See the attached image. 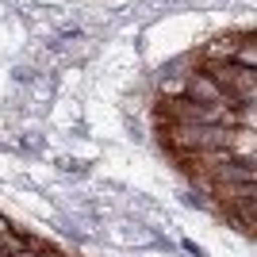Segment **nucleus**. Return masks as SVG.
Wrapping results in <instances>:
<instances>
[{
  "mask_svg": "<svg viewBox=\"0 0 257 257\" xmlns=\"http://www.w3.org/2000/svg\"><path fill=\"white\" fill-rule=\"evenodd\" d=\"M200 69L223 88L230 104H253L257 100V69H242L234 62H200Z\"/></svg>",
  "mask_w": 257,
  "mask_h": 257,
  "instance_id": "nucleus-1",
  "label": "nucleus"
},
{
  "mask_svg": "<svg viewBox=\"0 0 257 257\" xmlns=\"http://www.w3.org/2000/svg\"><path fill=\"white\" fill-rule=\"evenodd\" d=\"M184 100H192V104H230V100H226V92L215 85L204 69L184 73ZM230 107H234V104H230Z\"/></svg>",
  "mask_w": 257,
  "mask_h": 257,
  "instance_id": "nucleus-2",
  "label": "nucleus"
},
{
  "mask_svg": "<svg viewBox=\"0 0 257 257\" xmlns=\"http://www.w3.org/2000/svg\"><path fill=\"white\" fill-rule=\"evenodd\" d=\"M242 35H249V31H226V35H215L211 43H204V50H200V62H234Z\"/></svg>",
  "mask_w": 257,
  "mask_h": 257,
  "instance_id": "nucleus-3",
  "label": "nucleus"
},
{
  "mask_svg": "<svg viewBox=\"0 0 257 257\" xmlns=\"http://www.w3.org/2000/svg\"><path fill=\"white\" fill-rule=\"evenodd\" d=\"M234 65H242V69H257V43H253V35H242L238 54H234Z\"/></svg>",
  "mask_w": 257,
  "mask_h": 257,
  "instance_id": "nucleus-4",
  "label": "nucleus"
},
{
  "mask_svg": "<svg viewBox=\"0 0 257 257\" xmlns=\"http://www.w3.org/2000/svg\"><path fill=\"white\" fill-rule=\"evenodd\" d=\"M158 92L165 100H177V96H184V73H165L158 81Z\"/></svg>",
  "mask_w": 257,
  "mask_h": 257,
  "instance_id": "nucleus-5",
  "label": "nucleus"
},
{
  "mask_svg": "<svg viewBox=\"0 0 257 257\" xmlns=\"http://www.w3.org/2000/svg\"><path fill=\"white\" fill-rule=\"evenodd\" d=\"M39 257H65V253H62V249H54V246H43V249H39Z\"/></svg>",
  "mask_w": 257,
  "mask_h": 257,
  "instance_id": "nucleus-6",
  "label": "nucleus"
},
{
  "mask_svg": "<svg viewBox=\"0 0 257 257\" xmlns=\"http://www.w3.org/2000/svg\"><path fill=\"white\" fill-rule=\"evenodd\" d=\"M8 257H39V253H31V249H16V253H8Z\"/></svg>",
  "mask_w": 257,
  "mask_h": 257,
  "instance_id": "nucleus-7",
  "label": "nucleus"
},
{
  "mask_svg": "<svg viewBox=\"0 0 257 257\" xmlns=\"http://www.w3.org/2000/svg\"><path fill=\"white\" fill-rule=\"evenodd\" d=\"M0 257H4V249H0Z\"/></svg>",
  "mask_w": 257,
  "mask_h": 257,
  "instance_id": "nucleus-8",
  "label": "nucleus"
}]
</instances>
